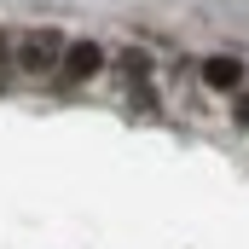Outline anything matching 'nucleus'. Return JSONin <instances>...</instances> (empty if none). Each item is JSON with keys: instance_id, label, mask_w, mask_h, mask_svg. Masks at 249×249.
<instances>
[{"instance_id": "nucleus-1", "label": "nucleus", "mask_w": 249, "mask_h": 249, "mask_svg": "<svg viewBox=\"0 0 249 249\" xmlns=\"http://www.w3.org/2000/svg\"><path fill=\"white\" fill-rule=\"evenodd\" d=\"M64 53H70V41H64L58 29H35L18 58H23V70H53V64L64 70Z\"/></svg>"}, {"instance_id": "nucleus-2", "label": "nucleus", "mask_w": 249, "mask_h": 249, "mask_svg": "<svg viewBox=\"0 0 249 249\" xmlns=\"http://www.w3.org/2000/svg\"><path fill=\"white\" fill-rule=\"evenodd\" d=\"M105 70V47L99 41H70V53H64V87H75V81H93Z\"/></svg>"}, {"instance_id": "nucleus-3", "label": "nucleus", "mask_w": 249, "mask_h": 249, "mask_svg": "<svg viewBox=\"0 0 249 249\" xmlns=\"http://www.w3.org/2000/svg\"><path fill=\"white\" fill-rule=\"evenodd\" d=\"M203 81L209 87H244V64L226 58V53H214V58H203Z\"/></svg>"}, {"instance_id": "nucleus-4", "label": "nucleus", "mask_w": 249, "mask_h": 249, "mask_svg": "<svg viewBox=\"0 0 249 249\" xmlns=\"http://www.w3.org/2000/svg\"><path fill=\"white\" fill-rule=\"evenodd\" d=\"M6 58H12V47H6V35H0V64H6Z\"/></svg>"}]
</instances>
